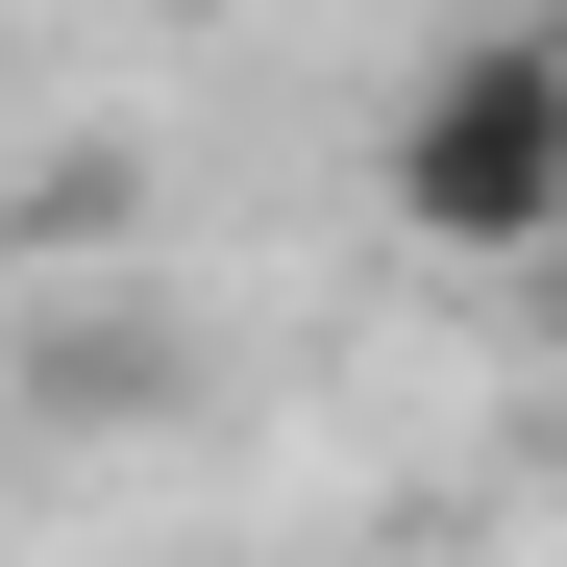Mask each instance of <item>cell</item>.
<instances>
[{"mask_svg":"<svg viewBox=\"0 0 567 567\" xmlns=\"http://www.w3.org/2000/svg\"><path fill=\"white\" fill-rule=\"evenodd\" d=\"M370 198H395V247H444V271H567V25H468L395 100Z\"/></svg>","mask_w":567,"mask_h":567,"instance_id":"1","label":"cell"}]
</instances>
